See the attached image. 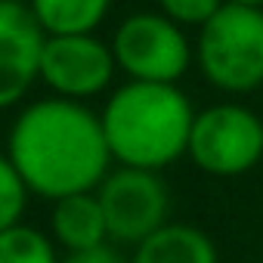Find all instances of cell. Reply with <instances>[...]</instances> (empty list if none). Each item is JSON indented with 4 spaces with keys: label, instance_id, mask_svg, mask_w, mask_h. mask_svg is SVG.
<instances>
[{
    "label": "cell",
    "instance_id": "cell-1",
    "mask_svg": "<svg viewBox=\"0 0 263 263\" xmlns=\"http://www.w3.org/2000/svg\"><path fill=\"white\" fill-rule=\"evenodd\" d=\"M7 158L28 192L50 201L96 192L111 164L99 115L84 102L59 96H44L16 115L7 137Z\"/></svg>",
    "mask_w": 263,
    "mask_h": 263
},
{
    "label": "cell",
    "instance_id": "cell-2",
    "mask_svg": "<svg viewBox=\"0 0 263 263\" xmlns=\"http://www.w3.org/2000/svg\"><path fill=\"white\" fill-rule=\"evenodd\" d=\"M195 108L177 84L127 81L111 90L99 121L118 167L164 171L189 149Z\"/></svg>",
    "mask_w": 263,
    "mask_h": 263
},
{
    "label": "cell",
    "instance_id": "cell-3",
    "mask_svg": "<svg viewBox=\"0 0 263 263\" xmlns=\"http://www.w3.org/2000/svg\"><path fill=\"white\" fill-rule=\"evenodd\" d=\"M195 65L211 87L248 96L263 87V7L223 4L195 37Z\"/></svg>",
    "mask_w": 263,
    "mask_h": 263
},
{
    "label": "cell",
    "instance_id": "cell-4",
    "mask_svg": "<svg viewBox=\"0 0 263 263\" xmlns=\"http://www.w3.org/2000/svg\"><path fill=\"white\" fill-rule=\"evenodd\" d=\"M186 155L211 177H241L263 158V121L241 102H214L195 111Z\"/></svg>",
    "mask_w": 263,
    "mask_h": 263
},
{
    "label": "cell",
    "instance_id": "cell-5",
    "mask_svg": "<svg viewBox=\"0 0 263 263\" xmlns=\"http://www.w3.org/2000/svg\"><path fill=\"white\" fill-rule=\"evenodd\" d=\"M111 53L130 81L143 84H177L195 62V47L189 44L186 28L152 10L127 16L115 28Z\"/></svg>",
    "mask_w": 263,
    "mask_h": 263
},
{
    "label": "cell",
    "instance_id": "cell-6",
    "mask_svg": "<svg viewBox=\"0 0 263 263\" xmlns=\"http://www.w3.org/2000/svg\"><path fill=\"white\" fill-rule=\"evenodd\" d=\"M96 198L105 214L108 238L121 245H140L167 223V186L155 171L118 167L96 186Z\"/></svg>",
    "mask_w": 263,
    "mask_h": 263
},
{
    "label": "cell",
    "instance_id": "cell-7",
    "mask_svg": "<svg viewBox=\"0 0 263 263\" xmlns=\"http://www.w3.org/2000/svg\"><path fill=\"white\" fill-rule=\"evenodd\" d=\"M118 71L111 44L96 34H47L41 50V84L50 96L87 102L111 87Z\"/></svg>",
    "mask_w": 263,
    "mask_h": 263
},
{
    "label": "cell",
    "instance_id": "cell-8",
    "mask_svg": "<svg viewBox=\"0 0 263 263\" xmlns=\"http://www.w3.org/2000/svg\"><path fill=\"white\" fill-rule=\"evenodd\" d=\"M44 28L22 0H0V108H13L41 81Z\"/></svg>",
    "mask_w": 263,
    "mask_h": 263
},
{
    "label": "cell",
    "instance_id": "cell-9",
    "mask_svg": "<svg viewBox=\"0 0 263 263\" xmlns=\"http://www.w3.org/2000/svg\"><path fill=\"white\" fill-rule=\"evenodd\" d=\"M50 235L65 254L108 245L111 238H108L105 214H102L96 192H78V195H65V198L53 201Z\"/></svg>",
    "mask_w": 263,
    "mask_h": 263
},
{
    "label": "cell",
    "instance_id": "cell-10",
    "mask_svg": "<svg viewBox=\"0 0 263 263\" xmlns=\"http://www.w3.org/2000/svg\"><path fill=\"white\" fill-rule=\"evenodd\" d=\"M130 263H220L211 235L189 223H164L143 238Z\"/></svg>",
    "mask_w": 263,
    "mask_h": 263
},
{
    "label": "cell",
    "instance_id": "cell-11",
    "mask_svg": "<svg viewBox=\"0 0 263 263\" xmlns=\"http://www.w3.org/2000/svg\"><path fill=\"white\" fill-rule=\"evenodd\" d=\"M44 34H96L111 0H28Z\"/></svg>",
    "mask_w": 263,
    "mask_h": 263
},
{
    "label": "cell",
    "instance_id": "cell-12",
    "mask_svg": "<svg viewBox=\"0 0 263 263\" xmlns=\"http://www.w3.org/2000/svg\"><path fill=\"white\" fill-rule=\"evenodd\" d=\"M0 263H62V257L53 235L16 223L0 232Z\"/></svg>",
    "mask_w": 263,
    "mask_h": 263
},
{
    "label": "cell",
    "instance_id": "cell-13",
    "mask_svg": "<svg viewBox=\"0 0 263 263\" xmlns=\"http://www.w3.org/2000/svg\"><path fill=\"white\" fill-rule=\"evenodd\" d=\"M28 186L7 158V152H0V232L22 223L25 204H28Z\"/></svg>",
    "mask_w": 263,
    "mask_h": 263
},
{
    "label": "cell",
    "instance_id": "cell-14",
    "mask_svg": "<svg viewBox=\"0 0 263 263\" xmlns=\"http://www.w3.org/2000/svg\"><path fill=\"white\" fill-rule=\"evenodd\" d=\"M226 0H158V13H164L180 28H201L211 16L220 13Z\"/></svg>",
    "mask_w": 263,
    "mask_h": 263
},
{
    "label": "cell",
    "instance_id": "cell-15",
    "mask_svg": "<svg viewBox=\"0 0 263 263\" xmlns=\"http://www.w3.org/2000/svg\"><path fill=\"white\" fill-rule=\"evenodd\" d=\"M62 263H130V260H124L111 245H102V248H90V251L65 254Z\"/></svg>",
    "mask_w": 263,
    "mask_h": 263
},
{
    "label": "cell",
    "instance_id": "cell-16",
    "mask_svg": "<svg viewBox=\"0 0 263 263\" xmlns=\"http://www.w3.org/2000/svg\"><path fill=\"white\" fill-rule=\"evenodd\" d=\"M226 4H245V7H263V0H226Z\"/></svg>",
    "mask_w": 263,
    "mask_h": 263
}]
</instances>
